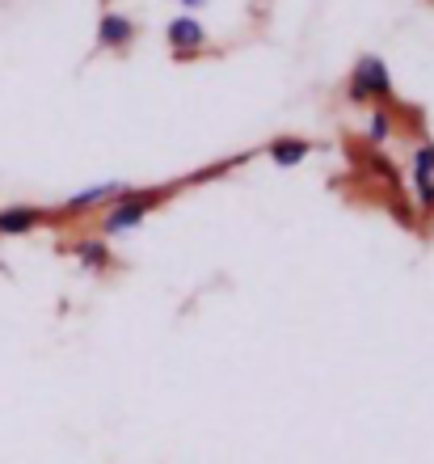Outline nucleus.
<instances>
[{
  "label": "nucleus",
  "mask_w": 434,
  "mask_h": 464,
  "mask_svg": "<svg viewBox=\"0 0 434 464\" xmlns=\"http://www.w3.org/2000/svg\"><path fill=\"white\" fill-rule=\"evenodd\" d=\"M160 190H127L122 198H114L106 208V216H101V232H110V237H119V232H131V228H140V224L148 220V211L160 203Z\"/></svg>",
  "instance_id": "1"
},
{
  "label": "nucleus",
  "mask_w": 434,
  "mask_h": 464,
  "mask_svg": "<svg viewBox=\"0 0 434 464\" xmlns=\"http://www.w3.org/2000/svg\"><path fill=\"white\" fill-rule=\"evenodd\" d=\"M346 98L350 102H375V106L392 98V72H388V63L380 60V55H362V60L354 63Z\"/></svg>",
  "instance_id": "2"
},
{
  "label": "nucleus",
  "mask_w": 434,
  "mask_h": 464,
  "mask_svg": "<svg viewBox=\"0 0 434 464\" xmlns=\"http://www.w3.org/2000/svg\"><path fill=\"white\" fill-rule=\"evenodd\" d=\"M165 38H169V47L178 60H186V55H198V51L207 47V30L198 25V17H190V13H181V17H173L169 30H165Z\"/></svg>",
  "instance_id": "3"
},
{
  "label": "nucleus",
  "mask_w": 434,
  "mask_h": 464,
  "mask_svg": "<svg viewBox=\"0 0 434 464\" xmlns=\"http://www.w3.org/2000/svg\"><path fill=\"white\" fill-rule=\"evenodd\" d=\"M131 38H135V22L127 13H101V22H97V47L122 51V47H131Z\"/></svg>",
  "instance_id": "4"
},
{
  "label": "nucleus",
  "mask_w": 434,
  "mask_h": 464,
  "mask_svg": "<svg viewBox=\"0 0 434 464\" xmlns=\"http://www.w3.org/2000/svg\"><path fill=\"white\" fill-rule=\"evenodd\" d=\"M131 190L127 182H101V186H85V190H76L68 203H63V211H85V208H101V203H114V198H122Z\"/></svg>",
  "instance_id": "5"
},
{
  "label": "nucleus",
  "mask_w": 434,
  "mask_h": 464,
  "mask_svg": "<svg viewBox=\"0 0 434 464\" xmlns=\"http://www.w3.org/2000/svg\"><path fill=\"white\" fill-rule=\"evenodd\" d=\"M43 220H47V211L30 208V203H22V208H5L0 211V237H22V232H34Z\"/></svg>",
  "instance_id": "6"
},
{
  "label": "nucleus",
  "mask_w": 434,
  "mask_h": 464,
  "mask_svg": "<svg viewBox=\"0 0 434 464\" xmlns=\"http://www.w3.org/2000/svg\"><path fill=\"white\" fill-rule=\"evenodd\" d=\"M308 152H313V144H308V140H300V135H283V140H275V144L265 148V157L275 160L278 169H291V165H300Z\"/></svg>",
  "instance_id": "7"
},
{
  "label": "nucleus",
  "mask_w": 434,
  "mask_h": 464,
  "mask_svg": "<svg viewBox=\"0 0 434 464\" xmlns=\"http://www.w3.org/2000/svg\"><path fill=\"white\" fill-rule=\"evenodd\" d=\"M72 254L81 257V266L93 270V275H106L110 262H114V254H110V245H106V241H76V245H72Z\"/></svg>",
  "instance_id": "8"
},
{
  "label": "nucleus",
  "mask_w": 434,
  "mask_h": 464,
  "mask_svg": "<svg viewBox=\"0 0 434 464\" xmlns=\"http://www.w3.org/2000/svg\"><path fill=\"white\" fill-rule=\"evenodd\" d=\"M388 135H392V114H388V106L380 102L371 111V122H367V140H371V144H384Z\"/></svg>",
  "instance_id": "9"
},
{
  "label": "nucleus",
  "mask_w": 434,
  "mask_h": 464,
  "mask_svg": "<svg viewBox=\"0 0 434 464\" xmlns=\"http://www.w3.org/2000/svg\"><path fill=\"white\" fill-rule=\"evenodd\" d=\"M426 173H434V144H422L413 152V178H426Z\"/></svg>",
  "instance_id": "10"
},
{
  "label": "nucleus",
  "mask_w": 434,
  "mask_h": 464,
  "mask_svg": "<svg viewBox=\"0 0 434 464\" xmlns=\"http://www.w3.org/2000/svg\"><path fill=\"white\" fill-rule=\"evenodd\" d=\"M413 186H418V203H422V211H434V173L413 178Z\"/></svg>",
  "instance_id": "11"
},
{
  "label": "nucleus",
  "mask_w": 434,
  "mask_h": 464,
  "mask_svg": "<svg viewBox=\"0 0 434 464\" xmlns=\"http://www.w3.org/2000/svg\"><path fill=\"white\" fill-rule=\"evenodd\" d=\"M181 5H186V9H203L207 0H181Z\"/></svg>",
  "instance_id": "12"
}]
</instances>
